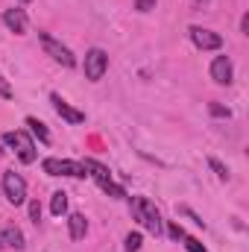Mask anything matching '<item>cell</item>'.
<instances>
[{"label":"cell","mask_w":249,"mask_h":252,"mask_svg":"<svg viewBox=\"0 0 249 252\" xmlns=\"http://www.w3.org/2000/svg\"><path fill=\"white\" fill-rule=\"evenodd\" d=\"M132 217H135L141 226H147L156 238L161 235V214H158V208H156L147 196H132Z\"/></svg>","instance_id":"obj_1"},{"label":"cell","mask_w":249,"mask_h":252,"mask_svg":"<svg viewBox=\"0 0 249 252\" xmlns=\"http://www.w3.org/2000/svg\"><path fill=\"white\" fill-rule=\"evenodd\" d=\"M41 167H44L47 176H73V179H85V176H88V170H85L82 164L67 161V158H44Z\"/></svg>","instance_id":"obj_2"},{"label":"cell","mask_w":249,"mask_h":252,"mask_svg":"<svg viewBox=\"0 0 249 252\" xmlns=\"http://www.w3.org/2000/svg\"><path fill=\"white\" fill-rule=\"evenodd\" d=\"M3 141L18 153V158H21L24 164H32V161H35V144L30 141V135H27V132H21V129H18V132H6V135H3Z\"/></svg>","instance_id":"obj_3"},{"label":"cell","mask_w":249,"mask_h":252,"mask_svg":"<svg viewBox=\"0 0 249 252\" xmlns=\"http://www.w3.org/2000/svg\"><path fill=\"white\" fill-rule=\"evenodd\" d=\"M106 70H109V56H106V50L91 47V50L85 53V76H88L91 82H100V79L106 76Z\"/></svg>","instance_id":"obj_4"},{"label":"cell","mask_w":249,"mask_h":252,"mask_svg":"<svg viewBox=\"0 0 249 252\" xmlns=\"http://www.w3.org/2000/svg\"><path fill=\"white\" fill-rule=\"evenodd\" d=\"M3 193H6V199H9L12 205L27 202V182H24V176L15 173V170L3 173Z\"/></svg>","instance_id":"obj_5"},{"label":"cell","mask_w":249,"mask_h":252,"mask_svg":"<svg viewBox=\"0 0 249 252\" xmlns=\"http://www.w3.org/2000/svg\"><path fill=\"white\" fill-rule=\"evenodd\" d=\"M38 38H41V44H44V50H47V56H53L59 64H64V67H73L76 64V59H73V53L64 47V44H59L53 35H47V32H38Z\"/></svg>","instance_id":"obj_6"},{"label":"cell","mask_w":249,"mask_h":252,"mask_svg":"<svg viewBox=\"0 0 249 252\" xmlns=\"http://www.w3.org/2000/svg\"><path fill=\"white\" fill-rule=\"evenodd\" d=\"M190 41L199 47V50H220L223 47V38L211 30H202V27H190Z\"/></svg>","instance_id":"obj_7"},{"label":"cell","mask_w":249,"mask_h":252,"mask_svg":"<svg viewBox=\"0 0 249 252\" xmlns=\"http://www.w3.org/2000/svg\"><path fill=\"white\" fill-rule=\"evenodd\" d=\"M232 76H235V70H232V59H229V56H217V59L211 62V79H214L217 85H229Z\"/></svg>","instance_id":"obj_8"},{"label":"cell","mask_w":249,"mask_h":252,"mask_svg":"<svg viewBox=\"0 0 249 252\" xmlns=\"http://www.w3.org/2000/svg\"><path fill=\"white\" fill-rule=\"evenodd\" d=\"M50 103H53V109H56V115L67 121V124H82L85 121V112H79V109H73V106H67L59 94H50Z\"/></svg>","instance_id":"obj_9"},{"label":"cell","mask_w":249,"mask_h":252,"mask_svg":"<svg viewBox=\"0 0 249 252\" xmlns=\"http://www.w3.org/2000/svg\"><path fill=\"white\" fill-rule=\"evenodd\" d=\"M3 24H6L15 35H24V32H27V27H30V21H27V12H24V9H6V12H3Z\"/></svg>","instance_id":"obj_10"},{"label":"cell","mask_w":249,"mask_h":252,"mask_svg":"<svg viewBox=\"0 0 249 252\" xmlns=\"http://www.w3.org/2000/svg\"><path fill=\"white\" fill-rule=\"evenodd\" d=\"M67 226H70V238H73V241H82L85 232H88V220H85V214H70V217H67Z\"/></svg>","instance_id":"obj_11"},{"label":"cell","mask_w":249,"mask_h":252,"mask_svg":"<svg viewBox=\"0 0 249 252\" xmlns=\"http://www.w3.org/2000/svg\"><path fill=\"white\" fill-rule=\"evenodd\" d=\"M82 167H85V170H91V176H94L100 185H103V182H112V173H109V167H103L100 161H94V158H85V161H82Z\"/></svg>","instance_id":"obj_12"},{"label":"cell","mask_w":249,"mask_h":252,"mask_svg":"<svg viewBox=\"0 0 249 252\" xmlns=\"http://www.w3.org/2000/svg\"><path fill=\"white\" fill-rule=\"evenodd\" d=\"M3 241H6V247H12V250H24V247H27L18 226H6V229H3Z\"/></svg>","instance_id":"obj_13"},{"label":"cell","mask_w":249,"mask_h":252,"mask_svg":"<svg viewBox=\"0 0 249 252\" xmlns=\"http://www.w3.org/2000/svg\"><path fill=\"white\" fill-rule=\"evenodd\" d=\"M27 126L32 129V135H35L41 144H50V132H47V126L41 124V121H35V118H27Z\"/></svg>","instance_id":"obj_14"},{"label":"cell","mask_w":249,"mask_h":252,"mask_svg":"<svg viewBox=\"0 0 249 252\" xmlns=\"http://www.w3.org/2000/svg\"><path fill=\"white\" fill-rule=\"evenodd\" d=\"M50 211H53L56 217H62L64 211H67V193H64V190H56V193H53V199H50Z\"/></svg>","instance_id":"obj_15"},{"label":"cell","mask_w":249,"mask_h":252,"mask_svg":"<svg viewBox=\"0 0 249 252\" xmlns=\"http://www.w3.org/2000/svg\"><path fill=\"white\" fill-rule=\"evenodd\" d=\"M208 167H211V170H214V173H217V176H220L223 182L229 179V167H226L223 161H217V158H208Z\"/></svg>","instance_id":"obj_16"},{"label":"cell","mask_w":249,"mask_h":252,"mask_svg":"<svg viewBox=\"0 0 249 252\" xmlns=\"http://www.w3.org/2000/svg\"><path fill=\"white\" fill-rule=\"evenodd\" d=\"M124 247H126V252H138L141 250V235H138V232H129L126 241H124Z\"/></svg>","instance_id":"obj_17"},{"label":"cell","mask_w":249,"mask_h":252,"mask_svg":"<svg viewBox=\"0 0 249 252\" xmlns=\"http://www.w3.org/2000/svg\"><path fill=\"white\" fill-rule=\"evenodd\" d=\"M100 188L106 190V193H109V196H115V199H124V196H126V190L121 188V185H115V182H103V185H100Z\"/></svg>","instance_id":"obj_18"},{"label":"cell","mask_w":249,"mask_h":252,"mask_svg":"<svg viewBox=\"0 0 249 252\" xmlns=\"http://www.w3.org/2000/svg\"><path fill=\"white\" fill-rule=\"evenodd\" d=\"M182 241H185V247H187V252H208L205 250V247H202V244H199V241H196V238H182Z\"/></svg>","instance_id":"obj_19"},{"label":"cell","mask_w":249,"mask_h":252,"mask_svg":"<svg viewBox=\"0 0 249 252\" xmlns=\"http://www.w3.org/2000/svg\"><path fill=\"white\" fill-rule=\"evenodd\" d=\"M30 217H32V223H38V220H41V202H38V199H32V202H30Z\"/></svg>","instance_id":"obj_20"},{"label":"cell","mask_w":249,"mask_h":252,"mask_svg":"<svg viewBox=\"0 0 249 252\" xmlns=\"http://www.w3.org/2000/svg\"><path fill=\"white\" fill-rule=\"evenodd\" d=\"M167 232H170V238H173V241H182V238H185V229H182L179 223H170V226H167Z\"/></svg>","instance_id":"obj_21"},{"label":"cell","mask_w":249,"mask_h":252,"mask_svg":"<svg viewBox=\"0 0 249 252\" xmlns=\"http://www.w3.org/2000/svg\"><path fill=\"white\" fill-rule=\"evenodd\" d=\"M208 109H211V115H214V118H229V115H232V112H229V109H223L220 103H211Z\"/></svg>","instance_id":"obj_22"},{"label":"cell","mask_w":249,"mask_h":252,"mask_svg":"<svg viewBox=\"0 0 249 252\" xmlns=\"http://www.w3.org/2000/svg\"><path fill=\"white\" fill-rule=\"evenodd\" d=\"M135 9L138 12H150V9H156V0H135Z\"/></svg>","instance_id":"obj_23"},{"label":"cell","mask_w":249,"mask_h":252,"mask_svg":"<svg viewBox=\"0 0 249 252\" xmlns=\"http://www.w3.org/2000/svg\"><path fill=\"white\" fill-rule=\"evenodd\" d=\"M0 97H6V100H12V88L6 85V79L0 76Z\"/></svg>","instance_id":"obj_24"},{"label":"cell","mask_w":249,"mask_h":252,"mask_svg":"<svg viewBox=\"0 0 249 252\" xmlns=\"http://www.w3.org/2000/svg\"><path fill=\"white\" fill-rule=\"evenodd\" d=\"M241 30H244V35H249V15H244V21H241Z\"/></svg>","instance_id":"obj_25"},{"label":"cell","mask_w":249,"mask_h":252,"mask_svg":"<svg viewBox=\"0 0 249 252\" xmlns=\"http://www.w3.org/2000/svg\"><path fill=\"white\" fill-rule=\"evenodd\" d=\"M0 247H6V241H3V229H0Z\"/></svg>","instance_id":"obj_26"},{"label":"cell","mask_w":249,"mask_h":252,"mask_svg":"<svg viewBox=\"0 0 249 252\" xmlns=\"http://www.w3.org/2000/svg\"><path fill=\"white\" fill-rule=\"evenodd\" d=\"M196 3H205V0H196Z\"/></svg>","instance_id":"obj_27"},{"label":"cell","mask_w":249,"mask_h":252,"mask_svg":"<svg viewBox=\"0 0 249 252\" xmlns=\"http://www.w3.org/2000/svg\"><path fill=\"white\" fill-rule=\"evenodd\" d=\"M0 156H3V150H0Z\"/></svg>","instance_id":"obj_28"}]
</instances>
